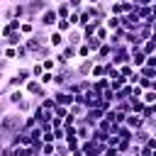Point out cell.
<instances>
[{
	"label": "cell",
	"instance_id": "cell-18",
	"mask_svg": "<svg viewBox=\"0 0 156 156\" xmlns=\"http://www.w3.org/2000/svg\"><path fill=\"white\" fill-rule=\"evenodd\" d=\"M93 129H95V127H90V124H85V122H78V136H80L83 141L93 136Z\"/></svg>",
	"mask_w": 156,
	"mask_h": 156
},
{
	"label": "cell",
	"instance_id": "cell-11",
	"mask_svg": "<svg viewBox=\"0 0 156 156\" xmlns=\"http://www.w3.org/2000/svg\"><path fill=\"white\" fill-rule=\"evenodd\" d=\"M146 58L149 56H146V51L141 46H132V61L129 63H134L136 68H141V66H146Z\"/></svg>",
	"mask_w": 156,
	"mask_h": 156
},
{
	"label": "cell",
	"instance_id": "cell-6",
	"mask_svg": "<svg viewBox=\"0 0 156 156\" xmlns=\"http://www.w3.org/2000/svg\"><path fill=\"white\" fill-rule=\"evenodd\" d=\"M105 117V110L102 107H90L88 112H85V117H83V122L85 124H90V127H98V122Z\"/></svg>",
	"mask_w": 156,
	"mask_h": 156
},
{
	"label": "cell",
	"instance_id": "cell-15",
	"mask_svg": "<svg viewBox=\"0 0 156 156\" xmlns=\"http://www.w3.org/2000/svg\"><path fill=\"white\" fill-rule=\"evenodd\" d=\"M151 136H154V132H151V129H146V127H141V129H136V132H134V141H136V144H141V146H144Z\"/></svg>",
	"mask_w": 156,
	"mask_h": 156
},
{
	"label": "cell",
	"instance_id": "cell-12",
	"mask_svg": "<svg viewBox=\"0 0 156 156\" xmlns=\"http://www.w3.org/2000/svg\"><path fill=\"white\" fill-rule=\"evenodd\" d=\"M124 124H127L129 129H134V132H136V129L146 127V119H144V117H141L139 112H129V115H127V122H124Z\"/></svg>",
	"mask_w": 156,
	"mask_h": 156
},
{
	"label": "cell",
	"instance_id": "cell-20",
	"mask_svg": "<svg viewBox=\"0 0 156 156\" xmlns=\"http://www.w3.org/2000/svg\"><path fill=\"white\" fill-rule=\"evenodd\" d=\"M105 27H107L110 32H115V29H119V27H122V17H117V15H110V17L105 20Z\"/></svg>",
	"mask_w": 156,
	"mask_h": 156
},
{
	"label": "cell",
	"instance_id": "cell-25",
	"mask_svg": "<svg viewBox=\"0 0 156 156\" xmlns=\"http://www.w3.org/2000/svg\"><path fill=\"white\" fill-rule=\"evenodd\" d=\"M90 56H93V49L83 41V44L78 46V61H80V58H90Z\"/></svg>",
	"mask_w": 156,
	"mask_h": 156
},
{
	"label": "cell",
	"instance_id": "cell-21",
	"mask_svg": "<svg viewBox=\"0 0 156 156\" xmlns=\"http://www.w3.org/2000/svg\"><path fill=\"white\" fill-rule=\"evenodd\" d=\"M117 68H119V73H122V76H124L127 80H129V78H132V76H134L136 71H139V68H136L134 63H122V66H117Z\"/></svg>",
	"mask_w": 156,
	"mask_h": 156
},
{
	"label": "cell",
	"instance_id": "cell-13",
	"mask_svg": "<svg viewBox=\"0 0 156 156\" xmlns=\"http://www.w3.org/2000/svg\"><path fill=\"white\" fill-rule=\"evenodd\" d=\"M90 78H107V61H95Z\"/></svg>",
	"mask_w": 156,
	"mask_h": 156
},
{
	"label": "cell",
	"instance_id": "cell-41",
	"mask_svg": "<svg viewBox=\"0 0 156 156\" xmlns=\"http://www.w3.org/2000/svg\"><path fill=\"white\" fill-rule=\"evenodd\" d=\"M44 141H56V134L54 132H44Z\"/></svg>",
	"mask_w": 156,
	"mask_h": 156
},
{
	"label": "cell",
	"instance_id": "cell-8",
	"mask_svg": "<svg viewBox=\"0 0 156 156\" xmlns=\"http://www.w3.org/2000/svg\"><path fill=\"white\" fill-rule=\"evenodd\" d=\"M112 54H115V46H112L110 41H105V44L93 54V58H95V61H110V58H112Z\"/></svg>",
	"mask_w": 156,
	"mask_h": 156
},
{
	"label": "cell",
	"instance_id": "cell-19",
	"mask_svg": "<svg viewBox=\"0 0 156 156\" xmlns=\"http://www.w3.org/2000/svg\"><path fill=\"white\" fill-rule=\"evenodd\" d=\"M56 12H58V20H68L73 10H71L68 2H58V5H56Z\"/></svg>",
	"mask_w": 156,
	"mask_h": 156
},
{
	"label": "cell",
	"instance_id": "cell-14",
	"mask_svg": "<svg viewBox=\"0 0 156 156\" xmlns=\"http://www.w3.org/2000/svg\"><path fill=\"white\" fill-rule=\"evenodd\" d=\"M39 107H41L46 115H54V110H56V100H54V95L41 98V100H39Z\"/></svg>",
	"mask_w": 156,
	"mask_h": 156
},
{
	"label": "cell",
	"instance_id": "cell-44",
	"mask_svg": "<svg viewBox=\"0 0 156 156\" xmlns=\"http://www.w3.org/2000/svg\"><path fill=\"white\" fill-rule=\"evenodd\" d=\"M51 2H54V5H58V2H66V0H51Z\"/></svg>",
	"mask_w": 156,
	"mask_h": 156
},
{
	"label": "cell",
	"instance_id": "cell-22",
	"mask_svg": "<svg viewBox=\"0 0 156 156\" xmlns=\"http://www.w3.org/2000/svg\"><path fill=\"white\" fill-rule=\"evenodd\" d=\"M115 107H117L119 112H124V115L134 112V110H132V98H127V100H117V102H115Z\"/></svg>",
	"mask_w": 156,
	"mask_h": 156
},
{
	"label": "cell",
	"instance_id": "cell-46",
	"mask_svg": "<svg viewBox=\"0 0 156 156\" xmlns=\"http://www.w3.org/2000/svg\"><path fill=\"white\" fill-rule=\"evenodd\" d=\"M132 2H139V0H132Z\"/></svg>",
	"mask_w": 156,
	"mask_h": 156
},
{
	"label": "cell",
	"instance_id": "cell-30",
	"mask_svg": "<svg viewBox=\"0 0 156 156\" xmlns=\"http://www.w3.org/2000/svg\"><path fill=\"white\" fill-rule=\"evenodd\" d=\"M88 22H93V15L88 12V7H83V10H80V24H78V27L83 29V27H85Z\"/></svg>",
	"mask_w": 156,
	"mask_h": 156
},
{
	"label": "cell",
	"instance_id": "cell-47",
	"mask_svg": "<svg viewBox=\"0 0 156 156\" xmlns=\"http://www.w3.org/2000/svg\"><path fill=\"white\" fill-rule=\"evenodd\" d=\"M68 156H73V154H68Z\"/></svg>",
	"mask_w": 156,
	"mask_h": 156
},
{
	"label": "cell",
	"instance_id": "cell-3",
	"mask_svg": "<svg viewBox=\"0 0 156 156\" xmlns=\"http://www.w3.org/2000/svg\"><path fill=\"white\" fill-rule=\"evenodd\" d=\"M51 95H54L56 105H63V107H71V105L76 102V95H73V93H68L66 88H54V90H51Z\"/></svg>",
	"mask_w": 156,
	"mask_h": 156
},
{
	"label": "cell",
	"instance_id": "cell-37",
	"mask_svg": "<svg viewBox=\"0 0 156 156\" xmlns=\"http://www.w3.org/2000/svg\"><path fill=\"white\" fill-rule=\"evenodd\" d=\"M39 80H41V85H46V88L54 85V71H44V76H41Z\"/></svg>",
	"mask_w": 156,
	"mask_h": 156
},
{
	"label": "cell",
	"instance_id": "cell-39",
	"mask_svg": "<svg viewBox=\"0 0 156 156\" xmlns=\"http://www.w3.org/2000/svg\"><path fill=\"white\" fill-rule=\"evenodd\" d=\"M68 22H71L73 27H78V24H80V10H73L71 17H68Z\"/></svg>",
	"mask_w": 156,
	"mask_h": 156
},
{
	"label": "cell",
	"instance_id": "cell-27",
	"mask_svg": "<svg viewBox=\"0 0 156 156\" xmlns=\"http://www.w3.org/2000/svg\"><path fill=\"white\" fill-rule=\"evenodd\" d=\"M2 56L10 61H17V46H2Z\"/></svg>",
	"mask_w": 156,
	"mask_h": 156
},
{
	"label": "cell",
	"instance_id": "cell-2",
	"mask_svg": "<svg viewBox=\"0 0 156 156\" xmlns=\"http://www.w3.org/2000/svg\"><path fill=\"white\" fill-rule=\"evenodd\" d=\"M37 24L39 27H44V29H54L56 24H58V12H56V5H49L41 15H39V20H37Z\"/></svg>",
	"mask_w": 156,
	"mask_h": 156
},
{
	"label": "cell",
	"instance_id": "cell-24",
	"mask_svg": "<svg viewBox=\"0 0 156 156\" xmlns=\"http://www.w3.org/2000/svg\"><path fill=\"white\" fill-rule=\"evenodd\" d=\"M93 80H95V85H93V88H95V90H100V93H105V90H110V88H112V85H110V78H93Z\"/></svg>",
	"mask_w": 156,
	"mask_h": 156
},
{
	"label": "cell",
	"instance_id": "cell-32",
	"mask_svg": "<svg viewBox=\"0 0 156 156\" xmlns=\"http://www.w3.org/2000/svg\"><path fill=\"white\" fill-rule=\"evenodd\" d=\"M85 44H88V46L93 49V54H95V51H98V49H100V46H102L105 41H100L98 37H88V39H85Z\"/></svg>",
	"mask_w": 156,
	"mask_h": 156
},
{
	"label": "cell",
	"instance_id": "cell-9",
	"mask_svg": "<svg viewBox=\"0 0 156 156\" xmlns=\"http://www.w3.org/2000/svg\"><path fill=\"white\" fill-rule=\"evenodd\" d=\"M85 41V34H83V29L80 27H73L68 34H66V44H73V46H80Z\"/></svg>",
	"mask_w": 156,
	"mask_h": 156
},
{
	"label": "cell",
	"instance_id": "cell-29",
	"mask_svg": "<svg viewBox=\"0 0 156 156\" xmlns=\"http://www.w3.org/2000/svg\"><path fill=\"white\" fill-rule=\"evenodd\" d=\"M141 100H144L146 105H154V102H156V90H154V88H149V90H144V95H141Z\"/></svg>",
	"mask_w": 156,
	"mask_h": 156
},
{
	"label": "cell",
	"instance_id": "cell-7",
	"mask_svg": "<svg viewBox=\"0 0 156 156\" xmlns=\"http://www.w3.org/2000/svg\"><path fill=\"white\" fill-rule=\"evenodd\" d=\"M49 46H54L56 51L63 49V46H66V34L58 32V29H51V32H49Z\"/></svg>",
	"mask_w": 156,
	"mask_h": 156
},
{
	"label": "cell",
	"instance_id": "cell-23",
	"mask_svg": "<svg viewBox=\"0 0 156 156\" xmlns=\"http://www.w3.org/2000/svg\"><path fill=\"white\" fill-rule=\"evenodd\" d=\"M34 127H39V117H37L34 112H32V115H24V129L32 132Z\"/></svg>",
	"mask_w": 156,
	"mask_h": 156
},
{
	"label": "cell",
	"instance_id": "cell-5",
	"mask_svg": "<svg viewBox=\"0 0 156 156\" xmlns=\"http://www.w3.org/2000/svg\"><path fill=\"white\" fill-rule=\"evenodd\" d=\"M37 105H39V100H37V98H32V95H27V98L15 107V110H17L20 115H32V112L37 110Z\"/></svg>",
	"mask_w": 156,
	"mask_h": 156
},
{
	"label": "cell",
	"instance_id": "cell-45",
	"mask_svg": "<svg viewBox=\"0 0 156 156\" xmlns=\"http://www.w3.org/2000/svg\"><path fill=\"white\" fill-rule=\"evenodd\" d=\"M15 2H24V0H15Z\"/></svg>",
	"mask_w": 156,
	"mask_h": 156
},
{
	"label": "cell",
	"instance_id": "cell-34",
	"mask_svg": "<svg viewBox=\"0 0 156 156\" xmlns=\"http://www.w3.org/2000/svg\"><path fill=\"white\" fill-rule=\"evenodd\" d=\"M139 73H141V78H156V68H151V66H141L139 68Z\"/></svg>",
	"mask_w": 156,
	"mask_h": 156
},
{
	"label": "cell",
	"instance_id": "cell-1",
	"mask_svg": "<svg viewBox=\"0 0 156 156\" xmlns=\"http://www.w3.org/2000/svg\"><path fill=\"white\" fill-rule=\"evenodd\" d=\"M20 129H24V115H20L17 110L0 115V134H2V141L7 136H12L15 132H20Z\"/></svg>",
	"mask_w": 156,
	"mask_h": 156
},
{
	"label": "cell",
	"instance_id": "cell-28",
	"mask_svg": "<svg viewBox=\"0 0 156 156\" xmlns=\"http://www.w3.org/2000/svg\"><path fill=\"white\" fill-rule=\"evenodd\" d=\"M44 71H46V68H44V63H41V61H32V73H34V78H41V76H44Z\"/></svg>",
	"mask_w": 156,
	"mask_h": 156
},
{
	"label": "cell",
	"instance_id": "cell-4",
	"mask_svg": "<svg viewBox=\"0 0 156 156\" xmlns=\"http://www.w3.org/2000/svg\"><path fill=\"white\" fill-rule=\"evenodd\" d=\"M93 66H95V58H93V56H90V58H80V61L76 63V71H78V76H80V78H90Z\"/></svg>",
	"mask_w": 156,
	"mask_h": 156
},
{
	"label": "cell",
	"instance_id": "cell-40",
	"mask_svg": "<svg viewBox=\"0 0 156 156\" xmlns=\"http://www.w3.org/2000/svg\"><path fill=\"white\" fill-rule=\"evenodd\" d=\"M71 5V10H83L85 7V0H66Z\"/></svg>",
	"mask_w": 156,
	"mask_h": 156
},
{
	"label": "cell",
	"instance_id": "cell-31",
	"mask_svg": "<svg viewBox=\"0 0 156 156\" xmlns=\"http://www.w3.org/2000/svg\"><path fill=\"white\" fill-rule=\"evenodd\" d=\"M54 29H58V32H63V34H68V32L73 29V24H71L68 20H58V24H56Z\"/></svg>",
	"mask_w": 156,
	"mask_h": 156
},
{
	"label": "cell",
	"instance_id": "cell-35",
	"mask_svg": "<svg viewBox=\"0 0 156 156\" xmlns=\"http://www.w3.org/2000/svg\"><path fill=\"white\" fill-rule=\"evenodd\" d=\"M68 154H71L68 144L66 141H56V156H68Z\"/></svg>",
	"mask_w": 156,
	"mask_h": 156
},
{
	"label": "cell",
	"instance_id": "cell-17",
	"mask_svg": "<svg viewBox=\"0 0 156 156\" xmlns=\"http://www.w3.org/2000/svg\"><path fill=\"white\" fill-rule=\"evenodd\" d=\"M58 51H61L68 61H76V58H78V46H73V44H66V46H63V49H58Z\"/></svg>",
	"mask_w": 156,
	"mask_h": 156
},
{
	"label": "cell",
	"instance_id": "cell-38",
	"mask_svg": "<svg viewBox=\"0 0 156 156\" xmlns=\"http://www.w3.org/2000/svg\"><path fill=\"white\" fill-rule=\"evenodd\" d=\"M41 63H44V68H46V71H56V68H58V63H56V58H54V56H51V58H44Z\"/></svg>",
	"mask_w": 156,
	"mask_h": 156
},
{
	"label": "cell",
	"instance_id": "cell-10",
	"mask_svg": "<svg viewBox=\"0 0 156 156\" xmlns=\"http://www.w3.org/2000/svg\"><path fill=\"white\" fill-rule=\"evenodd\" d=\"M24 41H27V37L22 32H10L7 37H2V46H20Z\"/></svg>",
	"mask_w": 156,
	"mask_h": 156
},
{
	"label": "cell",
	"instance_id": "cell-16",
	"mask_svg": "<svg viewBox=\"0 0 156 156\" xmlns=\"http://www.w3.org/2000/svg\"><path fill=\"white\" fill-rule=\"evenodd\" d=\"M37 29H39V24H37V22H32V20H22V27H20V32H22L24 37H32V34H37Z\"/></svg>",
	"mask_w": 156,
	"mask_h": 156
},
{
	"label": "cell",
	"instance_id": "cell-42",
	"mask_svg": "<svg viewBox=\"0 0 156 156\" xmlns=\"http://www.w3.org/2000/svg\"><path fill=\"white\" fill-rule=\"evenodd\" d=\"M146 66H151V68H156V54H151V56L146 58Z\"/></svg>",
	"mask_w": 156,
	"mask_h": 156
},
{
	"label": "cell",
	"instance_id": "cell-36",
	"mask_svg": "<svg viewBox=\"0 0 156 156\" xmlns=\"http://www.w3.org/2000/svg\"><path fill=\"white\" fill-rule=\"evenodd\" d=\"M54 58H56L58 68H66V66H71V61H68V58H66V56H63L61 51H56V54H54Z\"/></svg>",
	"mask_w": 156,
	"mask_h": 156
},
{
	"label": "cell",
	"instance_id": "cell-26",
	"mask_svg": "<svg viewBox=\"0 0 156 156\" xmlns=\"http://www.w3.org/2000/svg\"><path fill=\"white\" fill-rule=\"evenodd\" d=\"M110 34H112V32H110L105 24H100V27H98V32H95V37H98L100 41H107V39H110Z\"/></svg>",
	"mask_w": 156,
	"mask_h": 156
},
{
	"label": "cell",
	"instance_id": "cell-43",
	"mask_svg": "<svg viewBox=\"0 0 156 156\" xmlns=\"http://www.w3.org/2000/svg\"><path fill=\"white\" fill-rule=\"evenodd\" d=\"M151 29H154V34H156V20H154V22H151Z\"/></svg>",
	"mask_w": 156,
	"mask_h": 156
},
{
	"label": "cell",
	"instance_id": "cell-33",
	"mask_svg": "<svg viewBox=\"0 0 156 156\" xmlns=\"http://www.w3.org/2000/svg\"><path fill=\"white\" fill-rule=\"evenodd\" d=\"M144 107H146V102H144L141 98H132V110H134V112H139V115H141V112H144Z\"/></svg>",
	"mask_w": 156,
	"mask_h": 156
}]
</instances>
